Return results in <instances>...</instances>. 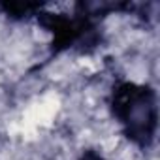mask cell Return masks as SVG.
Segmentation results:
<instances>
[{
    "label": "cell",
    "instance_id": "obj_1",
    "mask_svg": "<svg viewBox=\"0 0 160 160\" xmlns=\"http://www.w3.org/2000/svg\"><path fill=\"white\" fill-rule=\"evenodd\" d=\"M115 115L128 138L149 145L156 130V98L149 87L124 85L115 96Z\"/></svg>",
    "mask_w": 160,
    "mask_h": 160
},
{
    "label": "cell",
    "instance_id": "obj_2",
    "mask_svg": "<svg viewBox=\"0 0 160 160\" xmlns=\"http://www.w3.org/2000/svg\"><path fill=\"white\" fill-rule=\"evenodd\" d=\"M81 160H104L102 156H98L96 152H87V154H83L81 156Z\"/></svg>",
    "mask_w": 160,
    "mask_h": 160
}]
</instances>
